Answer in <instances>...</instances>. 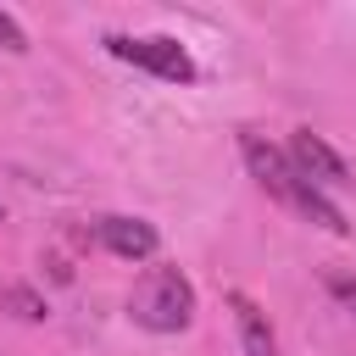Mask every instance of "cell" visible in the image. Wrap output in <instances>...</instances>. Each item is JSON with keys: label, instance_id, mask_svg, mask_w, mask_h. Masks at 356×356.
I'll return each instance as SVG.
<instances>
[{"label": "cell", "instance_id": "3", "mask_svg": "<svg viewBox=\"0 0 356 356\" xmlns=\"http://www.w3.org/2000/svg\"><path fill=\"white\" fill-rule=\"evenodd\" d=\"M106 50H111L117 61H134V67H145V72L167 78V83H195V61H189V50H184L178 39H167V33H150V39L111 33V39H106Z\"/></svg>", "mask_w": 356, "mask_h": 356}, {"label": "cell", "instance_id": "2", "mask_svg": "<svg viewBox=\"0 0 356 356\" xmlns=\"http://www.w3.org/2000/svg\"><path fill=\"white\" fill-rule=\"evenodd\" d=\"M128 317L150 334H184L195 323V284L178 267H145V278L128 289Z\"/></svg>", "mask_w": 356, "mask_h": 356}, {"label": "cell", "instance_id": "4", "mask_svg": "<svg viewBox=\"0 0 356 356\" xmlns=\"http://www.w3.org/2000/svg\"><path fill=\"white\" fill-rule=\"evenodd\" d=\"M289 167L312 184V189H345L350 184V167H345V156L323 139V134H312V128H295V139H289Z\"/></svg>", "mask_w": 356, "mask_h": 356}, {"label": "cell", "instance_id": "5", "mask_svg": "<svg viewBox=\"0 0 356 356\" xmlns=\"http://www.w3.org/2000/svg\"><path fill=\"white\" fill-rule=\"evenodd\" d=\"M95 228V239L111 250V256H122V261H145V256H156V245H161V234H156V222H145V217H95L89 222Z\"/></svg>", "mask_w": 356, "mask_h": 356}, {"label": "cell", "instance_id": "1", "mask_svg": "<svg viewBox=\"0 0 356 356\" xmlns=\"http://www.w3.org/2000/svg\"><path fill=\"white\" fill-rule=\"evenodd\" d=\"M239 150H245V167L256 172V184H261L278 206H289L295 217H306V222H317V228H328V234H350L345 211H339L323 189H312V184L289 167V156H284L278 145H267L261 134H245V139H239Z\"/></svg>", "mask_w": 356, "mask_h": 356}, {"label": "cell", "instance_id": "6", "mask_svg": "<svg viewBox=\"0 0 356 356\" xmlns=\"http://www.w3.org/2000/svg\"><path fill=\"white\" fill-rule=\"evenodd\" d=\"M228 306H234V323H239V345H245V356H278V339H273L261 306H256L250 295H239V289L228 295Z\"/></svg>", "mask_w": 356, "mask_h": 356}, {"label": "cell", "instance_id": "9", "mask_svg": "<svg viewBox=\"0 0 356 356\" xmlns=\"http://www.w3.org/2000/svg\"><path fill=\"white\" fill-rule=\"evenodd\" d=\"M334 289H339V295H345V306L356 312V284H334Z\"/></svg>", "mask_w": 356, "mask_h": 356}, {"label": "cell", "instance_id": "7", "mask_svg": "<svg viewBox=\"0 0 356 356\" xmlns=\"http://www.w3.org/2000/svg\"><path fill=\"white\" fill-rule=\"evenodd\" d=\"M0 306H6L11 317H22V323H39V317H44V300H39L33 289H22V284H0Z\"/></svg>", "mask_w": 356, "mask_h": 356}, {"label": "cell", "instance_id": "8", "mask_svg": "<svg viewBox=\"0 0 356 356\" xmlns=\"http://www.w3.org/2000/svg\"><path fill=\"white\" fill-rule=\"evenodd\" d=\"M0 50H11V56H22V50H28V33L17 28V17H11V11H0Z\"/></svg>", "mask_w": 356, "mask_h": 356}]
</instances>
